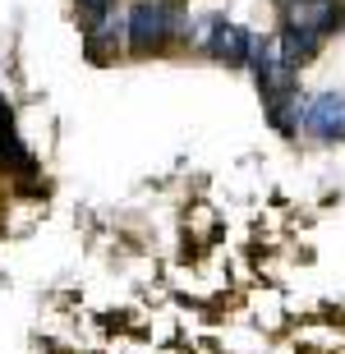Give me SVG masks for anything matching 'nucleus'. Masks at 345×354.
Wrapping results in <instances>:
<instances>
[{
  "mask_svg": "<svg viewBox=\"0 0 345 354\" xmlns=\"http://www.w3.org/2000/svg\"><path fill=\"white\" fill-rule=\"evenodd\" d=\"M253 32H244L239 24H230V19H212V28H207V37H203V46L216 55V60H226V65H249L253 55Z\"/></svg>",
  "mask_w": 345,
  "mask_h": 354,
  "instance_id": "nucleus-4",
  "label": "nucleus"
},
{
  "mask_svg": "<svg viewBox=\"0 0 345 354\" xmlns=\"http://www.w3.org/2000/svg\"><path fill=\"white\" fill-rule=\"evenodd\" d=\"M345 24V0H295L290 14H286V28H281V55L290 60V65H299V60H308V55L318 51V41L327 37V32H336V28Z\"/></svg>",
  "mask_w": 345,
  "mask_h": 354,
  "instance_id": "nucleus-1",
  "label": "nucleus"
},
{
  "mask_svg": "<svg viewBox=\"0 0 345 354\" xmlns=\"http://www.w3.org/2000/svg\"><path fill=\"white\" fill-rule=\"evenodd\" d=\"M299 120L318 138H345V92H318V97H308Z\"/></svg>",
  "mask_w": 345,
  "mask_h": 354,
  "instance_id": "nucleus-3",
  "label": "nucleus"
},
{
  "mask_svg": "<svg viewBox=\"0 0 345 354\" xmlns=\"http://www.w3.org/2000/svg\"><path fill=\"white\" fill-rule=\"evenodd\" d=\"M79 5H83V14H88L93 24H102V19L111 14V5H115V0H79Z\"/></svg>",
  "mask_w": 345,
  "mask_h": 354,
  "instance_id": "nucleus-5",
  "label": "nucleus"
},
{
  "mask_svg": "<svg viewBox=\"0 0 345 354\" xmlns=\"http://www.w3.org/2000/svg\"><path fill=\"white\" fill-rule=\"evenodd\" d=\"M175 32V10L166 0H143V5H133L129 10V28H124V37H129L133 51H152V46H166Z\"/></svg>",
  "mask_w": 345,
  "mask_h": 354,
  "instance_id": "nucleus-2",
  "label": "nucleus"
}]
</instances>
